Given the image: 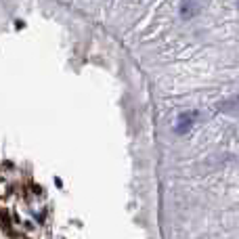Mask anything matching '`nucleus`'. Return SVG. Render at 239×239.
<instances>
[{"instance_id": "1", "label": "nucleus", "mask_w": 239, "mask_h": 239, "mask_svg": "<svg viewBox=\"0 0 239 239\" xmlns=\"http://www.w3.org/2000/svg\"><path fill=\"white\" fill-rule=\"evenodd\" d=\"M195 122H197V111H183V113L178 115L176 124H174V130H176L178 134H187L193 128Z\"/></svg>"}, {"instance_id": "2", "label": "nucleus", "mask_w": 239, "mask_h": 239, "mask_svg": "<svg viewBox=\"0 0 239 239\" xmlns=\"http://www.w3.org/2000/svg\"><path fill=\"white\" fill-rule=\"evenodd\" d=\"M197 11H199L197 0H183L181 2V17L183 19H191L193 15H197Z\"/></svg>"}, {"instance_id": "3", "label": "nucleus", "mask_w": 239, "mask_h": 239, "mask_svg": "<svg viewBox=\"0 0 239 239\" xmlns=\"http://www.w3.org/2000/svg\"><path fill=\"white\" fill-rule=\"evenodd\" d=\"M222 111H227V113H239V96L227 101V103L222 105Z\"/></svg>"}]
</instances>
